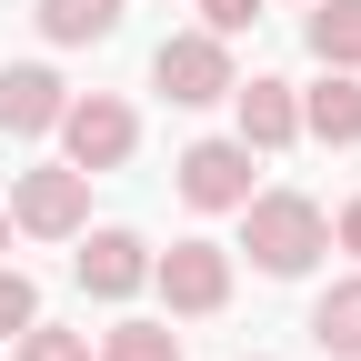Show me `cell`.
<instances>
[{
	"label": "cell",
	"mask_w": 361,
	"mask_h": 361,
	"mask_svg": "<svg viewBox=\"0 0 361 361\" xmlns=\"http://www.w3.org/2000/svg\"><path fill=\"white\" fill-rule=\"evenodd\" d=\"M241 251H251L261 281H301V271L331 251V221H322L311 191H251L241 201Z\"/></svg>",
	"instance_id": "6da1fadb"
},
{
	"label": "cell",
	"mask_w": 361,
	"mask_h": 361,
	"mask_svg": "<svg viewBox=\"0 0 361 361\" xmlns=\"http://www.w3.org/2000/svg\"><path fill=\"white\" fill-rule=\"evenodd\" d=\"M130 151H141V111H130L121 90H71V101H61V161H71V171L101 180V171H121Z\"/></svg>",
	"instance_id": "7a4b0ae2"
},
{
	"label": "cell",
	"mask_w": 361,
	"mask_h": 361,
	"mask_svg": "<svg viewBox=\"0 0 361 361\" xmlns=\"http://www.w3.org/2000/svg\"><path fill=\"white\" fill-rule=\"evenodd\" d=\"M231 40H221V30H171L161 40V51H151V90H161V101L171 111H211V101H231Z\"/></svg>",
	"instance_id": "3957f363"
},
{
	"label": "cell",
	"mask_w": 361,
	"mask_h": 361,
	"mask_svg": "<svg viewBox=\"0 0 361 361\" xmlns=\"http://www.w3.org/2000/svg\"><path fill=\"white\" fill-rule=\"evenodd\" d=\"M11 231H30V241H80V231H90V171H71V161L11 171Z\"/></svg>",
	"instance_id": "277c9868"
},
{
	"label": "cell",
	"mask_w": 361,
	"mask_h": 361,
	"mask_svg": "<svg viewBox=\"0 0 361 361\" xmlns=\"http://www.w3.org/2000/svg\"><path fill=\"white\" fill-rule=\"evenodd\" d=\"M151 291L171 301V322H211L231 301V251L221 241H171V251H151Z\"/></svg>",
	"instance_id": "5b68a950"
},
{
	"label": "cell",
	"mask_w": 361,
	"mask_h": 361,
	"mask_svg": "<svg viewBox=\"0 0 361 361\" xmlns=\"http://www.w3.org/2000/svg\"><path fill=\"white\" fill-rule=\"evenodd\" d=\"M251 161H261L251 141H191V151L171 161V180H180V201H191V211H241V201L261 191Z\"/></svg>",
	"instance_id": "8992f818"
},
{
	"label": "cell",
	"mask_w": 361,
	"mask_h": 361,
	"mask_svg": "<svg viewBox=\"0 0 361 361\" xmlns=\"http://www.w3.org/2000/svg\"><path fill=\"white\" fill-rule=\"evenodd\" d=\"M61 101H71V80L51 61H11V71H0V141H51Z\"/></svg>",
	"instance_id": "52a82bcc"
},
{
	"label": "cell",
	"mask_w": 361,
	"mask_h": 361,
	"mask_svg": "<svg viewBox=\"0 0 361 361\" xmlns=\"http://www.w3.org/2000/svg\"><path fill=\"white\" fill-rule=\"evenodd\" d=\"M80 291L90 301H130V291H151V241L141 231H121V221H111V231H80Z\"/></svg>",
	"instance_id": "ba28073f"
},
{
	"label": "cell",
	"mask_w": 361,
	"mask_h": 361,
	"mask_svg": "<svg viewBox=\"0 0 361 361\" xmlns=\"http://www.w3.org/2000/svg\"><path fill=\"white\" fill-rule=\"evenodd\" d=\"M231 111H241L231 141H251V151H291L301 141V90L291 80H231Z\"/></svg>",
	"instance_id": "9c48e42d"
},
{
	"label": "cell",
	"mask_w": 361,
	"mask_h": 361,
	"mask_svg": "<svg viewBox=\"0 0 361 361\" xmlns=\"http://www.w3.org/2000/svg\"><path fill=\"white\" fill-rule=\"evenodd\" d=\"M301 130L331 151H361V71H322L301 90Z\"/></svg>",
	"instance_id": "30bf717a"
},
{
	"label": "cell",
	"mask_w": 361,
	"mask_h": 361,
	"mask_svg": "<svg viewBox=\"0 0 361 361\" xmlns=\"http://www.w3.org/2000/svg\"><path fill=\"white\" fill-rule=\"evenodd\" d=\"M40 40H61V51H90V40L121 30V0H30Z\"/></svg>",
	"instance_id": "8fae6325"
},
{
	"label": "cell",
	"mask_w": 361,
	"mask_h": 361,
	"mask_svg": "<svg viewBox=\"0 0 361 361\" xmlns=\"http://www.w3.org/2000/svg\"><path fill=\"white\" fill-rule=\"evenodd\" d=\"M311 341L341 351V361H361V271H341V281L311 301Z\"/></svg>",
	"instance_id": "7c38bea8"
},
{
	"label": "cell",
	"mask_w": 361,
	"mask_h": 361,
	"mask_svg": "<svg viewBox=\"0 0 361 361\" xmlns=\"http://www.w3.org/2000/svg\"><path fill=\"white\" fill-rule=\"evenodd\" d=\"M311 61L361 71V0H311Z\"/></svg>",
	"instance_id": "4fadbf2b"
},
{
	"label": "cell",
	"mask_w": 361,
	"mask_h": 361,
	"mask_svg": "<svg viewBox=\"0 0 361 361\" xmlns=\"http://www.w3.org/2000/svg\"><path fill=\"white\" fill-rule=\"evenodd\" d=\"M90 361H180V331L171 322H111Z\"/></svg>",
	"instance_id": "5bb4252c"
},
{
	"label": "cell",
	"mask_w": 361,
	"mask_h": 361,
	"mask_svg": "<svg viewBox=\"0 0 361 361\" xmlns=\"http://www.w3.org/2000/svg\"><path fill=\"white\" fill-rule=\"evenodd\" d=\"M40 322V281H30V271H11V261H0V341H20Z\"/></svg>",
	"instance_id": "9a60e30c"
},
{
	"label": "cell",
	"mask_w": 361,
	"mask_h": 361,
	"mask_svg": "<svg viewBox=\"0 0 361 361\" xmlns=\"http://www.w3.org/2000/svg\"><path fill=\"white\" fill-rule=\"evenodd\" d=\"M11 361H90V331H51V322H30Z\"/></svg>",
	"instance_id": "2e32d148"
},
{
	"label": "cell",
	"mask_w": 361,
	"mask_h": 361,
	"mask_svg": "<svg viewBox=\"0 0 361 361\" xmlns=\"http://www.w3.org/2000/svg\"><path fill=\"white\" fill-rule=\"evenodd\" d=\"M261 20V0H201V30H221V40H241Z\"/></svg>",
	"instance_id": "e0dca14e"
},
{
	"label": "cell",
	"mask_w": 361,
	"mask_h": 361,
	"mask_svg": "<svg viewBox=\"0 0 361 361\" xmlns=\"http://www.w3.org/2000/svg\"><path fill=\"white\" fill-rule=\"evenodd\" d=\"M331 241H341V251L361 261V201H341V221H331Z\"/></svg>",
	"instance_id": "ac0fdd59"
},
{
	"label": "cell",
	"mask_w": 361,
	"mask_h": 361,
	"mask_svg": "<svg viewBox=\"0 0 361 361\" xmlns=\"http://www.w3.org/2000/svg\"><path fill=\"white\" fill-rule=\"evenodd\" d=\"M0 261H11V201H0Z\"/></svg>",
	"instance_id": "d6986e66"
}]
</instances>
